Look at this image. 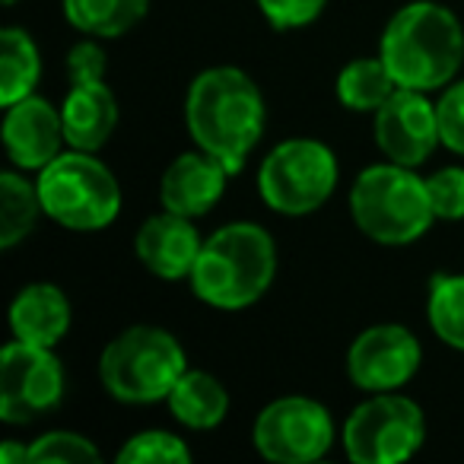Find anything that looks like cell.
<instances>
[{
    "label": "cell",
    "instance_id": "cell-1",
    "mask_svg": "<svg viewBox=\"0 0 464 464\" xmlns=\"http://www.w3.org/2000/svg\"><path fill=\"white\" fill-rule=\"evenodd\" d=\"M185 124L194 147L207 150L232 175H239L265 137V92L242 67H207L188 86Z\"/></svg>",
    "mask_w": 464,
    "mask_h": 464
},
{
    "label": "cell",
    "instance_id": "cell-2",
    "mask_svg": "<svg viewBox=\"0 0 464 464\" xmlns=\"http://www.w3.org/2000/svg\"><path fill=\"white\" fill-rule=\"evenodd\" d=\"M379 58L401 90L442 92L464 64V26L436 0H411L388 20Z\"/></svg>",
    "mask_w": 464,
    "mask_h": 464
},
{
    "label": "cell",
    "instance_id": "cell-3",
    "mask_svg": "<svg viewBox=\"0 0 464 464\" xmlns=\"http://www.w3.org/2000/svg\"><path fill=\"white\" fill-rule=\"evenodd\" d=\"M277 277V242L258 223L236 219L204 239L191 271V293L219 312H242L255 305Z\"/></svg>",
    "mask_w": 464,
    "mask_h": 464
},
{
    "label": "cell",
    "instance_id": "cell-4",
    "mask_svg": "<svg viewBox=\"0 0 464 464\" xmlns=\"http://www.w3.org/2000/svg\"><path fill=\"white\" fill-rule=\"evenodd\" d=\"M350 217L375 246H413L436 223L430 188L417 169L385 160L356 175L350 188Z\"/></svg>",
    "mask_w": 464,
    "mask_h": 464
},
{
    "label": "cell",
    "instance_id": "cell-5",
    "mask_svg": "<svg viewBox=\"0 0 464 464\" xmlns=\"http://www.w3.org/2000/svg\"><path fill=\"white\" fill-rule=\"evenodd\" d=\"M188 372V356L179 337L156 324L124 328L99 356L102 388L121 404H160L175 382Z\"/></svg>",
    "mask_w": 464,
    "mask_h": 464
},
{
    "label": "cell",
    "instance_id": "cell-6",
    "mask_svg": "<svg viewBox=\"0 0 464 464\" xmlns=\"http://www.w3.org/2000/svg\"><path fill=\"white\" fill-rule=\"evenodd\" d=\"M45 217L73 232H99L121 213V185L96 153L67 147L35 179Z\"/></svg>",
    "mask_w": 464,
    "mask_h": 464
},
{
    "label": "cell",
    "instance_id": "cell-7",
    "mask_svg": "<svg viewBox=\"0 0 464 464\" xmlns=\"http://www.w3.org/2000/svg\"><path fill=\"white\" fill-rule=\"evenodd\" d=\"M341 179L334 150L315 137H286L258 166V194L280 217H309L331 200Z\"/></svg>",
    "mask_w": 464,
    "mask_h": 464
},
{
    "label": "cell",
    "instance_id": "cell-8",
    "mask_svg": "<svg viewBox=\"0 0 464 464\" xmlns=\"http://www.w3.org/2000/svg\"><path fill=\"white\" fill-rule=\"evenodd\" d=\"M341 442L353 464H401L423 449L426 413L401 392L369 394L343 420Z\"/></svg>",
    "mask_w": 464,
    "mask_h": 464
},
{
    "label": "cell",
    "instance_id": "cell-9",
    "mask_svg": "<svg viewBox=\"0 0 464 464\" xmlns=\"http://www.w3.org/2000/svg\"><path fill=\"white\" fill-rule=\"evenodd\" d=\"M337 439L334 417L315 398L286 394L261 407L252 426V442L261 458L277 464L322 461Z\"/></svg>",
    "mask_w": 464,
    "mask_h": 464
},
{
    "label": "cell",
    "instance_id": "cell-10",
    "mask_svg": "<svg viewBox=\"0 0 464 464\" xmlns=\"http://www.w3.org/2000/svg\"><path fill=\"white\" fill-rule=\"evenodd\" d=\"M64 366L52 347L10 341L0 350V420L29 426L64 401Z\"/></svg>",
    "mask_w": 464,
    "mask_h": 464
},
{
    "label": "cell",
    "instance_id": "cell-11",
    "mask_svg": "<svg viewBox=\"0 0 464 464\" xmlns=\"http://www.w3.org/2000/svg\"><path fill=\"white\" fill-rule=\"evenodd\" d=\"M420 362H423V347L411 328L394 322L372 324L350 343L347 379L366 394L401 392L417 375Z\"/></svg>",
    "mask_w": 464,
    "mask_h": 464
},
{
    "label": "cell",
    "instance_id": "cell-12",
    "mask_svg": "<svg viewBox=\"0 0 464 464\" xmlns=\"http://www.w3.org/2000/svg\"><path fill=\"white\" fill-rule=\"evenodd\" d=\"M375 130V147L382 156L398 166L420 169L436 147H442V134H439V111L430 92L420 90H394L382 109L372 115Z\"/></svg>",
    "mask_w": 464,
    "mask_h": 464
},
{
    "label": "cell",
    "instance_id": "cell-13",
    "mask_svg": "<svg viewBox=\"0 0 464 464\" xmlns=\"http://www.w3.org/2000/svg\"><path fill=\"white\" fill-rule=\"evenodd\" d=\"M0 137H4L10 166L26 175L42 172L67 147L61 109H54L48 99L35 96V92L4 109Z\"/></svg>",
    "mask_w": 464,
    "mask_h": 464
},
{
    "label": "cell",
    "instance_id": "cell-14",
    "mask_svg": "<svg viewBox=\"0 0 464 464\" xmlns=\"http://www.w3.org/2000/svg\"><path fill=\"white\" fill-rule=\"evenodd\" d=\"M229 179H232V172L217 156L194 147L191 153L175 156L166 166V172H162V179H160L162 210H172L188 219L207 217V213L223 200Z\"/></svg>",
    "mask_w": 464,
    "mask_h": 464
},
{
    "label": "cell",
    "instance_id": "cell-15",
    "mask_svg": "<svg viewBox=\"0 0 464 464\" xmlns=\"http://www.w3.org/2000/svg\"><path fill=\"white\" fill-rule=\"evenodd\" d=\"M134 248L140 265L160 280H191V271L200 258V239L194 219L179 217L172 210L153 213L143 219L134 236Z\"/></svg>",
    "mask_w": 464,
    "mask_h": 464
},
{
    "label": "cell",
    "instance_id": "cell-16",
    "mask_svg": "<svg viewBox=\"0 0 464 464\" xmlns=\"http://www.w3.org/2000/svg\"><path fill=\"white\" fill-rule=\"evenodd\" d=\"M61 121L71 150L99 153L118 128V99L105 80L71 83L61 105Z\"/></svg>",
    "mask_w": 464,
    "mask_h": 464
},
{
    "label": "cell",
    "instance_id": "cell-17",
    "mask_svg": "<svg viewBox=\"0 0 464 464\" xmlns=\"http://www.w3.org/2000/svg\"><path fill=\"white\" fill-rule=\"evenodd\" d=\"M10 334L14 341L35 347H58L71 331V299L54 284H26L10 303Z\"/></svg>",
    "mask_w": 464,
    "mask_h": 464
},
{
    "label": "cell",
    "instance_id": "cell-18",
    "mask_svg": "<svg viewBox=\"0 0 464 464\" xmlns=\"http://www.w3.org/2000/svg\"><path fill=\"white\" fill-rule=\"evenodd\" d=\"M169 413L179 420L185 430L207 432L217 430L229 417V392L217 375L204 369H188L166 398Z\"/></svg>",
    "mask_w": 464,
    "mask_h": 464
},
{
    "label": "cell",
    "instance_id": "cell-19",
    "mask_svg": "<svg viewBox=\"0 0 464 464\" xmlns=\"http://www.w3.org/2000/svg\"><path fill=\"white\" fill-rule=\"evenodd\" d=\"M61 7H64V20L77 33L109 42L140 26L150 0H61Z\"/></svg>",
    "mask_w": 464,
    "mask_h": 464
},
{
    "label": "cell",
    "instance_id": "cell-20",
    "mask_svg": "<svg viewBox=\"0 0 464 464\" xmlns=\"http://www.w3.org/2000/svg\"><path fill=\"white\" fill-rule=\"evenodd\" d=\"M39 217H45L39 185L29 181L20 169L0 172V248L10 252L20 242H26Z\"/></svg>",
    "mask_w": 464,
    "mask_h": 464
},
{
    "label": "cell",
    "instance_id": "cell-21",
    "mask_svg": "<svg viewBox=\"0 0 464 464\" xmlns=\"http://www.w3.org/2000/svg\"><path fill=\"white\" fill-rule=\"evenodd\" d=\"M42 77V54L35 39L20 26L0 33V105L20 102L33 96Z\"/></svg>",
    "mask_w": 464,
    "mask_h": 464
},
{
    "label": "cell",
    "instance_id": "cell-22",
    "mask_svg": "<svg viewBox=\"0 0 464 464\" xmlns=\"http://www.w3.org/2000/svg\"><path fill=\"white\" fill-rule=\"evenodd\" d=\"M334 90L347 111L375 115V109H382L394 96L398 83H394V77L388 73L382 58H356L350 64H343V71L337 73Z\"/></svg>",
    "mask_w": 464,
    "mask_h": 464
},
{
    "label": "cell",
    "instance_id": "cell-23",
    "mask_svg": "<svg viewBox=\"0 0 464 464\" xmlns=\"http://www.w3.org/2000/svg\"><path fill=\"white\" fill-rule=\"evenodd\" d=\"M426 318L445 347L464 353V274H436L430 280Z\"/></svg>",
    "mask_w": 464,
    "mask_h": 464
},
{
    "label": "cell",
    "instance_id": "cell-24",
    "mask_svg": "<svg viewBox=\"0 0 464 464\" xmlns=\"http://www.w3.org/2000/svg\"><path fill=\"white\" fill-rule=\"evenodd\" d=\"M194 458L191 445L169 430H140L118 449V464H188Z\"/></svg>",
    "mask_w": 464,
    "mask_h": 464
},
{
    "label": "cell",
    "instance_id": "cell-25",
    "mask_svg": "<svg viewBox=\"0 0 464 464\" xmlns=\"http://www.w3.org/2000/svg\"><path fill=\"white\" fill-rule=\"evenodd\" d=\"M29 458H33V464H90L99 461L102 451L92 445V439L80 436V432L52 430V432H42L29 445Z\"/></svg>",
    "mask_w": 464,
    "mask_h": 464
},
{
    "label": "cell",
    "instance_id": "cell-26",
    "mask_svg": "<svg viewBox=\"0 0 464 464\" xmlns=\"http://www.w3.org/2000/svg\"><path fill=\"white\" fill-rule=\"evenodd\" d=\"M436 219H464V166H442L426 179Z\"/></svg>",
    "mask_w": 464,
    "mask_h": 464
},
{
    "label": "cell",
    "instance_id": "cell-27",
    "mask_svg": "<svg viewBox=\"0 0 464 464\" xmlns=\"http://www.w3.org/2000/svg\"><path fill=\"white\" fill-rule=\"evenodd\" d=\"M265 16V23L277 33H293L305 29L324 14L328 0H255Z\"/></svg>",
    "mask_w": 464,
    "mask_h": 464
},
{
    "label": "cell",
    "instance_id": "cell-28",
    "mask_svg": "<svg viewBox=\"0 0 464 464\" xmlns=\"http://www.w3.org/2000/svg\"><path fill=\"white\" fill-rule=\"evenodd\" d=\"M439 111V134H442V147L451 153L464 156V80H451L436 99Z\"/></svg>",
    "mask_w": 464,
    "mask_h": 464
},
{
    "label": "cell",
    "instance_id": "cell-29",
    "mask_svg": "<svg viewBox=\"0 0 464 464\" xmlns=\"http://www.w3.org/2000/svg\"><path fill=\"white\" fill-rule=\"evenodd\" d=\"M105 67H109V54L102 48V39L86 35L83 42L67 52V80L71 83H90V80H105Z\"/></svg>",
    "mask_w": 464,
    "mask_h": 464
},
{
    "label": "cell",
    "instance_id": "cell-30",
    "mask_svg": "<svg viewBox=\"0 0 464 464\" xmlns=\"http://www.w3.org/2000/svg\"><path fill=\"white\" fill-rule=\"evenodd\" d=\"M0 461L4 464H33V458H29V445L7 439V442L0 445Z\"/></svg>",
    "mask_w": 464,
    "mask_h": 464
},
{
    "label": "cell",
    "instance_id": "cell-31",
    "mask_svg": "<svg viewBox=\"0 0 464 464\" xmlns=\"http://www.w3.org/2000/svg\"><path fill=\"white\" fill-rule=\"evenodd\" d=\"M16 4H20V0H4V7H16Z\"/></svg>",
    "mask_w": 464,
    "mask_h": 464
}]
</instances>
